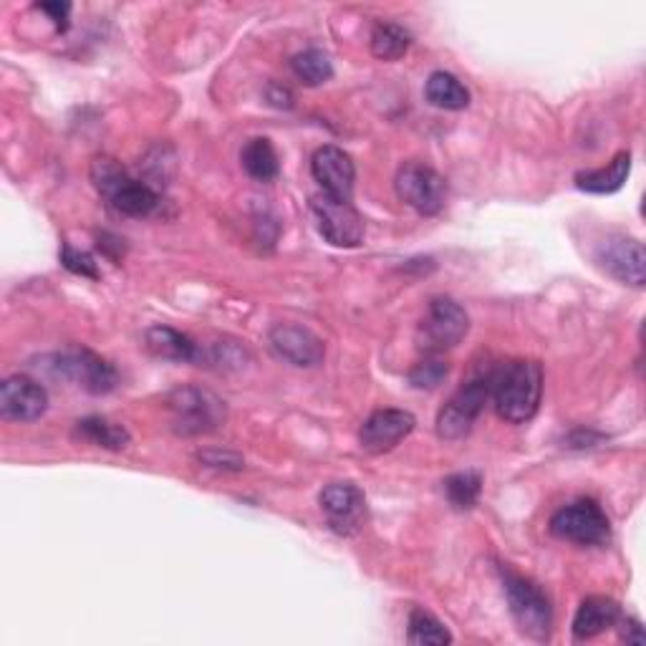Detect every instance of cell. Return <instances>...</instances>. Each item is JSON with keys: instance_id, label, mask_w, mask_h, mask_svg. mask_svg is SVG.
I'll return each mask as SVG.
<instances>
[{"instance_id": "obj_1", "label": "cell", "mask_w": 646, "mask_h": 646, "mask_svg": "<svg viewBox=\"0 0 646 646\" xmlns=\"http://www.w3.org/2000/svg\"><path fill=\"white\" fill-rule=\"evenodd\" d=\"M495 412L511 425H523L538 415L543 399V369L538 361H507L493 372Z\"/></svg>"}, {"instance_id": "obj_2", "label": "cell", "mask_w": 646, "mask_h": 646, "mask_svg": "<svg viewBox=\"0 0 646 646\" xmlns=\"http://www.w3.org/2000/svg\"><path fill=\"white\" fill-rule=\"evenodd\" d=\"M169 425L177 435L197 437L215 433L228 417L226 402L202 386H179L167 396Z\"/></svg>"}, {"instance_id": "obj_3", "label": "cell", "mask_w": 646, "mask_h": 646, "mask_svg": "<svg viewBox=\"0 0 646 646\" xmlns=\"http://www.w3.org/2000/svg\"><path fill=\"white\" fill-rule=\"evenodd\" d=\"M503 589L511 614L523 632L530 639L546 642L554 628V609H550L546 591L525 576L513 573L511 568H503Z\"/></svg>"}, {"instance_id": "obj_4", "label": "cell", "mask_w": 646, "mask_h": 646, "mask_svg": "<svg viewBox=\"0 0 646 646\" xmlns=\"http://www.w3.org/2000/svg\"><path fill=\"white\" fill-rule=\"evenodd\" d=\"M43 369L66 382H74L89 394H109L117 386V369L91 349L72 347L43 359Z\"/></svg>"}, {"instance_id": "obj_5", "label": "cell", "mask_w": 646, "mask_h": 646, "mask_svg": "<svg viewBox=\"0 0 646 646\" xmlns=\"http://www.w3.org/2000/svg\"><path fill=\"white\" fill-rule=\"evenodd\" d=\"M490 392H493V372L480 374L470 379L468 384H462L458 392H455L442 409L437 415V435L442 439H462L470 435L472 425H475L478 417L485 409L490 399Z\"/></svg>"}, {"instance_id": "obj_6", "label": "cell", "mask_w": 646, "mask_h": 646, "mask_svg": "<svg viewBox=\"0 0 646 646\" xmlns=\"http://www.w3.org/2000/svg\"><path fill=\"white\" fill-rule=\"evenodd\" d=\"M550 533L556 538L576 543V546H606L611 538V523L596 501L581 497L566 505L550 518Z\"/></svg>"}, {"instance_id": "obj_7", "label": "cell", "mask_w": 646, "mask_h": 646, "mask_svg": "<svg viewBox=\"0 0 646 646\" xmlns=\"http://www.w3.org/2000/svg\"><path fill=\"white\" fill-rule=\"evenodd\" d=\"M470 331V316L452 298H435L419 324V347L429 354L455 349Z\"/></svg>"}, {"instance_id": "obj_8", "label": "cell", "mask_w": 646, "mask_h": 646, "mask_svg": "<svg viewBox=\"0 0 646 646\" xmlns=\"http://www.w3.org/2000/svg\"><path fill=\"white\" fill-rule=\"evenodd\" d=\"M396 195L404 205L419 215L442 212L447 202V179L437 169L421 165V162H407L396 172Z\"/></svg>"}, {"instance_id": "obj_9", "label": "cell", "mask_w": 646, "mask_h": 646, "mask_svg": "<svg viewBox=\"0 0 646 646\" xmlns=\"http://www.w3.org/2000/svg\"><path fill=\"white\" fill-rule=\"evenodd\" d=\"M311 212L318 232L333 248H357L364 240V220L351 202L333 200L321 193L311 200Z\"/></svg>"}, {"instance_id": "obj_10", "label": "cell", "mask_w": 646, "mask_h": 646, "mask_svg": "<svg viewBox=\"0 0 646 646\" xmlns=\"http://www.w3.org/2000/svg\"><path fill=\"white\" fill-rule=\"evenodd\" d=\"M596 263L601 271L609 273L624 286L642 288L646 281V253L644 245L636 238L626 236H609L596 245Z\"/></svg>"}, {"instance_id": "obj_11", "label": "cell", "mask_w": 646, "mask_h": 646, "mask_svg": "<svg viewBox=\"0 0 646 646\" xmlns=\"http://www.w3.org/2000/svg\"><path fill=\"white\" fill-rule=\"evenodd\" d=\"M321 511L333 533L339 536H354L364 528L366 521V497L354 482H331L318 495Z\"/></svg>"}, {"instance_id": "obj_12", "label": "cell", "mask_w": 646, "mask_h": 646, "mask_svg": "<svg viewBox=\"0 0 646 646\" xmlns=\"http://www.w3.org/2000/svg\"><path fill=\"white\" fill-rule=\"evenodd\" d=\"M311 175L324 195L341 202H351V197H354L357 169L349 154L339 150V146L326 144L321 150L314 152Z\"/></svg>"}, {"instance_id": "obj_13", "label": "cell", "mask_w": 646, "mask_h": 646, "mask_svg": "<svg viewBox=\"0 0 646 646\" xmlns=\"http://www.w3.org/2000/svg\"><path fill=\"white\" fill-rule=\"evenodd\" d=\"M48 409V394L36 379L15 374L0 384V417L6 421H36Z\"/></svg>"}, {"instance_id": "obj_14", "label": "cell", "mask_w": 646, "mask_h": 646, "mask_svg": "<svg viewBox=\"0 0 646 646\" xmlns=\"http://www.w3.org/2000/svg\"><path fill=\"white\" fill-rule=\"evenodd\" d=\"M417 419L407 409H376L364 419L359 429V442L366 452L382 455L394 450L402 439H407L415 429Z\"/></svg>"}, {"instance_id": "obj_15", "label": "cell", "mask_w": 646, "mask_h": 646, "mask_svg": "<svg viewBox=\"0 0 646 646\" xmlns=\"http://www.w3.org/2000/svg\"><path fill=\"white\" fill-rule=\"evenodd\" d=\"M271 349L293 366L314 369L324 361L326 347L318 336L298 324H278L271 329Z\"/></svg>"}, {"instance_id": "obj_16", "label": "cell", "mask_w": 646, "mask_h": 646, "mask_svg": "<svg viewBox=\"0 0 646 646\" xmlns=\"http://www.w3.org/2000/svg\"><path fill=\"white\" fill-rule=\"evenodd\" d=\"M622 616H624L622 606H618L614 599H606V596L583 599L573 618V639L576 642L593 639V636L609 632L611 626H618V618Z\"/></svg>"}, {"instance_id": "obj_17", "label": "cell", "mask_w": 646, "mask_h": 646, "mask_svg": "<svg viewBox=\"0 0 646 646\" xmlns=\"http://www.w3.org/2000/svg\"><path fill=\"white\" fill-rule=\"evenodd\" d=\"M632 175V152H618L606 167L583 169L576 175V187L591 195H614Z\"/></svg>"}, {"instance_id": "obj_18", "label": "cell", "mask_w": 646, "mask_h": 646, "mask_svg": "<svg viewBox=\"0 0 646 646\" xmlns=\"http://www.w3.org/2000/svg\"><path fill=\"white\" fill-rule=\"evenodd\" d=\"M144 341L146 349L160 359L183 361V364L200 359V347L187 333L169 329V326H152V329H146Z\"/></svg>"}, {"instance_id": "obj_19", "label": "cell", "mask_w": 646, "mask_h": 646, "mask_svg": "<svg viewBox=\"0 0 646 646\" xmlns=\"http://www.w3.org/2000/svg\"><path fill=\"white\" fill-rule=\"evenodd\" d=\"M109 205L119 215H127V218H146V215H152L160 208V195L150 185L142 183V179L127 177L114 189V195L109 197Z\"/></svg>"}, {"instance_id": "obj_20", "label": "cell", "mask_w": 646, "mask_h": 646, "mask_svg": "<svg viewBox=\"0 0 646 646\" xmlns=\"http://www.w3.org/2000/svg\"><path fill=\"white\" fill-rule=\"evenodd\" d=\"M240 165L248 172V177L258 179V183H273L281 172L278 152H275V146L265 136H255V140L243 146Z\"/></svg>"}, {"instance_id": "obj_21", "label": "cell", "mask_w": 646, "mask_h": 646, "mask_svg": "<svg viewBox=\"0 0 646 646\" xmlns=\"http://www.w3.org/2000/svg\"><path fill=\"white\" fill-rule=\"evenodd\" d=\"M425 97L433 107L447 111H462L470 107L468 86H464L458 76L447 72H435L429 76L425 86Z\"/></svg>"}, {"instance_id": "obj_22", "label": "cell", "mask_w": 646, "mask_h": 646, "mask_svg": "<svg viewBox=\"0 0 646 646\" xmlns=\"http://www.w3.org/2000/svg\"><path fill=\"white\" fill-rule=\"evenodd\" d=\"M76 435L111 452H122L127 450L129 442H132V435L127 433V427L105 417H86L81 421H76Z\"/></svg>"}, {"instance_id": "obj_23", "label": "cell", "mask_w": 646, "mask_h": 646, "mask_svg": "<svg viewBox=\"0 0 646 646\" xmlns=\"http://www.w3.org/2000/svg\"><path fill=\"white\" fill-rule=\"evenodd\" d=\"M412 46V33L399 23H379L372 33V54L382 62H399Z\"/></svg>"}, {"instance_id": "obj_24", "label": "cell", "mask_w": 646, "mask_h": 646, "mask_svg": "<svg viewBox=\"0 0 646 646\" xmlns=\"http://www.w3.org/2000/svg\"><path fill=\"white\" fill-rule=\"evenodd\" d=\"M407 642L445 646V644H452V634L435 614H429V611L425 609H412L409 622H407Z\"/></svg>"}, {"instance_id": "obj_25", "label": "cell", "mask_w": 646, "mask_h": 646, "mask_svg": "<svg viewBox=\"0 0 646 646\" xmlns=\"http://www.w3.org/2000/svg\"><path fill=\"white\" fill-rule=\"evenodd\" d=\"M445 495L455 511H472L478 505L482 493V475L478 470L455 472L442 482Z\"/></svg>"}, {"instance_id": "obj_26", "label": "cell", "mask_w": 646, "mask_h": 646, "mask_svg": "<svg viewBox=\"0 0 646 646\" xmlns=\"http://www.w3.org/2000/svg\"><path fill=\"white\" fill-rule=\"evenodd\" d=\"M293 74H296V79L306 86H321L326 81H331L333 76V64L331 58L324 54V51H316V48H308L304 54L293 56L291 62Z\"/></svg>"}, {"instance_id": "obj_27", "label": "cell", "mask_w": 646, "mask_h": 646, "mask_svg": "<svg viewBox=\"0 0 646 646\" xmlns=\"http://www.w3.org/2000/svg\"><path fill=\"white\" fill-rule=\"evenodd\" d=\"M129 177V172L119 165L117 160L111 157H97L91 162V183L94 187L99 189L101 197H109L114 195V189L124 183Z\"/></svg>"}, {"instance_id": "obj_28", "label": "cell", "mask_w": 646, "mask_h": 646, "mask_svg": "<svg viewBox=\"0 0 646 646\" xmlns=\"http://www.w3.org/2000/svg\"><path fill=\"white\" fill-rule=\"evenodd\" d=\"M447 372H450L447 361L429 357L425 361H419V364L412 369L409 384L415 386V390H437V386L447 379Z\"/></svg>"}, {"instance_id": "obj_29", "label": "cell", "mask_w": 646, "mask_h": 646, "mask_svg": "<svg viewBox=\"0 0 646 646\" xmlns=\"http://www.w3.org/2000/svg\"><path fill=\"white\" fill-rule=\"evenodd\" d=\"M62 265L74 275H81V278H91V281H99V269H97V261L89 253L84 251H76L68 243H64L62 248Z\"/></svg>"}, {"instance_id": "obj_30", "label": "cell", "mask_w": 646, "mask_h": 646, "mask_svg": "<svg viewBox=\"0 0 646 646\" xmlns=\"http://www.w3.org/2000/svg\"><path fill=\"white\" fill-rule=\"evenodd\" d=\"M200 460L208 464V468H226V470H240L243 468V458H238V455H220V452H202Z\"/></svg>"}, {"instance_id": "obj_31", "label": "cell", "mask_w": 646, "mask_h": 646, "mask_svg": "<svg viewBox=\"0 0 646 646\" xmlns=\"http://www.w3.org/2000/svg\"><path fill=\"white\" fill-rule=\"evenodd\" d=\"M36 8L41 13L51 15V21H54L56 31H66L68 29V13H72V6H68V3H41Z\"/></svg>"}, {"instance_id": "obj_32", "label": "cell", "mask_w": 646, "mask_h": 646, "mask_svg": "<svg viewBox=\"0 0 646 646\" xmlns=\"http://www.w3.org/2000/svg\"><path fill=\"white\" fill-rule=\"evenodd\" d=\"M618 626H622V639L626 644H644L646 636H644V626L636 622V618H618Z\"/></svg>"}, {"instance_id": "obj_33", "label": "cell", "mask_w": 646, "mask_h": 646, "mask_svg": "<svg viewBox=\"0 0 646 646\" xmlns=\"http://www.w3.org/2000/svg\"><path fill=\"white\" fill-rule=\"evenodd\" d=\"M269 101L273 107H278V109H291L293 107V94L288 89H283V86L273 84L269 89Z\"/></svg>"}]
</instances>
